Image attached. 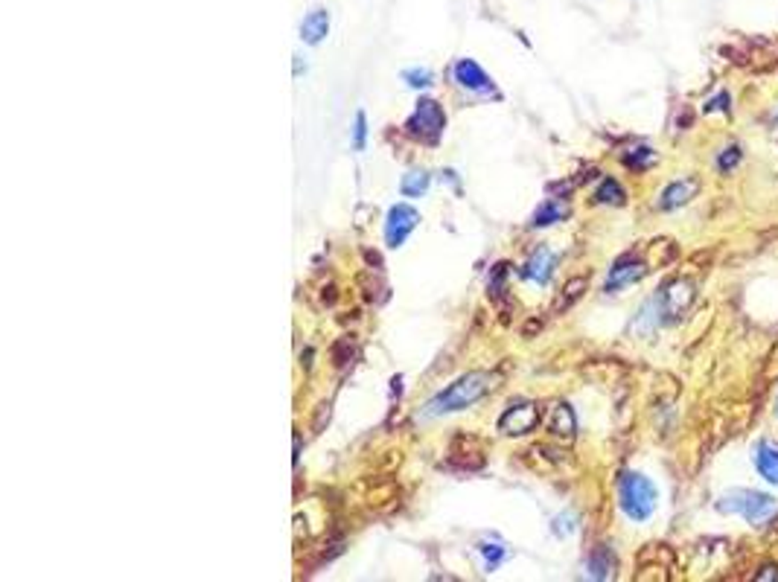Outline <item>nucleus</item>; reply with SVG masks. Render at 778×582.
Here are the masks:
<instances>
[{
  "mask_svg": "<svg viewBox=\"0 0 778 582\" xmlns=\"http://www.w3.org/2000/svg\"><path fill=\"white\" fill-rule=\"evenodd\" d=\"M613 568H615V562H613V556H609L606 547H598L595 554L589 556V574H592L595 579L613 577Z\"/></svg>",
  "mask_w": 778,
  "mask_h": 582,
  "instance_id": "6ab92c4d",
  "label": "nucleus"
},
{
  "mask_svg": "<svg viewBox=\"0 0 778 582\" xmlns=\"http://www.w3.org/2000/svg\"><path fill=\"white\" fill-rule=\"evenodd\" d=\"M718 510L741 515L750 524H766L778 513V501L773 495H764L755 490H729L726 495H720Z\"/></svg>",
  "mask_w": 778,
  "mask_h": 582,
  "instance_id": "7ed1b4c3",
  "label": "nucleus"
},
{
  "mask_svg": "<svg viewBox=\"0 0 778 582\" xmlns=\"http://www.w3.org/2000/svg\"><path fill=\"white\" fill-rule=\"evenodd\" d=\"M691 300H694V285L688 280H674L665 291H662V298H659L662 315H665L668 321H674V317H679L682 312L688 309Z\"/></svg>",
  "mask_w": 778,
  "mask_h": 582,
  "instance_id": "1a4fd4ad",
  "label": "nucleus"
},
{
  "mask_svg": "<svg viewBox=\"0 0 778 582\" xmlns=\"http://www.w3.org/2000/svg\"><path fill=\"white\" fill-rule=\"evenodd\" d=\"M478 554L485 556V568L493 574V570H496L501 562H508L510 550L504 547L501 542H481V545H478Z\"/></svg>",
  "mask_w": 778,
  "mask_h": 582,
  "instance_id": "a211bd4d",
  "label": "nucleus"
},
{
  "mask_svg": "<svg viewBox=\"0 0 778 582\" xmlns=\"http://www.w3.org/2000/svg\"><path fill=\"white\" fill-rule=\"evenodd\" d=\"M656 486L650 478L638 472H624L622 481H618V501H622V510L627 513V518L633 522H647L650 515L656 510Z\"/></svg>",
  "mask_w": 778,
  "mask_h": 582,
  "instance_id": "f03ea898",
  "label": "nucleus"
},
{
  "mask_svg": "<svg viewBox=\"0 0 778 582\" xmlns=\"http://www.w3.org/2000/svg\"><path fill=\"white\" fill-rule=\"evenodd\" d=\"M624 198H627L624 187L618 181H613V178H606V181L601 184V189L595 193V201H601V204H624Z\"/></svg>",
  "mask_w": 778,
  "mask_h": 582,
  "instance_id": "aec40b11",
  "label": "nucleus"
},
{
  "mask_svg": "<svg viewBox=\"0 0 778 582\" xmlns=\"http://www.w3.org/2000/svg\"><path fill=\"white\" fill-rule=\"evenodd\" d=\"M554 266H557V257H554V251H549V248H536V253L533 257L525 262V277L528 280H536L540 285H545L551 280V274H554Z\"/></svg>",
  "mask_w": 778,
  "mask_h": 582,
  "instance_id": "ddd939ff",
  "label": "nucleus"
},
{
  "mask_svg": "<svg viewBox=\"0 0 778 582\" xmlns=\"http://www.w3.org/2000/svg\"><path fill=\"white\" fill-rule=\"evenodd\" d=\"M586 289H589V280L586 277H572L569 283L563 285V294H560V300H557V312L572 309V306L586 294Z\"/></svg>",
  "mask_w": 778,
  "mask_h": 582,
  "instance_id": "dca6fc26",
  "label": "nucleus"
},
{
  "mask_svg": "<svg viewBox=\"0 0 778 582\" xmlns=\"http://www.w3.org/2000/svg\"><path fill=\"white\" fill-rule=\"evenodd\" d=\"M350 358H353V341H350V338H341V341L333 347V364L335 367H347V364H350Z\"/></svg>",
  "mask_w": 778,
  "mask_h": 582,
  "instance_id": "b1692460",
  "label": "nucleus"
},
{
  "mask_svg": "<svg viewBox=\"0 0 778 582\" xmlns=\"http://www.w3.org/2000/svg\"><path fill=\"white\" fill-rule=\"evenodd\" d=\"M551 434H557V437H565V440H572L574 437V431H577V422H574V414H572V408L565 405V402H560V405H554V411H551Z\"/></svg>",
  "mask_w": 778,
  "mask_h": 582,
  "instance_id": "4468645a",
  "label": "nucleus"
},
{
  "mask_svg": "<svg viewBox=\"0 0 778 582\" xmlns=\"http://www.w3.org/2000/svg\"><path fill=\"white\" fill-rule=\"evenodd\" d=\"M624 163L630 169H647L656 163V152L647 149V146H638V149H633L630 155H624Z\"/></svg>",
  "mask_w": 778,
  "mask_h": 582,
  "instance_id": "412c9836",
  "label": "nucleus"
},
{
  "mask_svg": "<svg viewBox=\"0 0 778 582\" xmlns=\"http://www.w3.org/2000/svg\"><path fill=\"white\" fill-rule=\"evenodd\" d=\"M700 193V178H682V181H674L665 187V193L659 198V207L662 210H677L682 204H688L691 198H697Z\"/></svg>",
  "mask_w": 778,
  "mask_h": 582,
  "instance_id": "9d476101",
  "label": "nucleus"
},
{
  "mask_svg": "<svg viewBox=\"0 0 778 582\" xmlns=\"http://www.w3.org/2000/svg\"><path fill=\"white\" fill-rule=\"evenodd\" d=\"M536 426H540V405H533V402H517V405H510L499 419V431L508 434V437L531 434Z\"/></svg>",
  "mask_w": 778,
  "mask_h": 582,
  "instance_id": "423d86ee",
  "label": "nucleus"
},
{
  "mask_svg": "<svg viewBox=\"0 0 778 582\" xmlns=\"http://www.w3.org/2000/svg\"><path fill=\"white\" fill-rule=\"evenodd\" d=\"M324 422H330V405H321V408H318V417H315V426H312V428H315V431H321Z\"/></svg>",
  "mask_w": 778,
  "mask_h": 582,
  "instance_id": "cd10ccee",
  "label": "nucleus"
},
{
  "mask_svg": "<svg viewBox=\"0 0 778 582\" xmlns=\"http://www.w3.org/2000/svg\"><path fill=\"white\" fill-rule=\"evenodd\" d=\"M330 33V12L327 9H312V12L301 20V38L307 41V44H321L324 38H327Z\"/></svg>",
  "mask_w": 778,
  "mask_h": 582,
  "instance_id": "f8f14e48",
  "label": "nucleus"
},
{
  "mask_svg": "<svg viewBox=\"0 0 778 582\" xmlns=\"http://www.w3.org/2000/svg\"><path fill=\"white\" fill-rule=\"evenodd\" d=\"M647 271H650V268H647L641 259H636V257H622L613 268H609V277H606L604 291H609V294H613V291H622V289H627V285L638 283Z\"/></svg>",
  "mask_w": 778,
  "mask_h": 582,
  "instance_id": "6e6552de",
  "label": "nucleus"
},
{
  "mask_svg": "<svg viewBox=\"0 0 778 582\" xmlns=\"http://www.w3.org/2000/svg\"><path fill=\"white\" fill-rule=\"evenodd\" d=\"M504 277H508V266H496V268H493L490 291H493V294H496V298H499V294L504 291Z\"/></svg>",
  "mask_w": 778,
  "mask_h": 582,
  "instance_id": "a878e982",
  "label": "nucleus"
},
{
  "mask_svg": "<svg viewBox=\"0 0 778 582\" xmlns=\"http://www.w3.org/2000/svg\"><path fill=\"white\" fill-rule=\"evenodd\" d=\"M741 157H743L741 155V146H726V149H723L720 157H718V169H720L723 175H726V172H732V169L741 163Z\"/></svg>",
  "mask_w": 778,
  "mask_h": 582,
  "instance_id": "5701e85b",
  "label": "nucleus"
},
{
  "mask_svg": "<svg viewBox=\"0 0 778 582\" xmlns=\"http://www.w3.org/2000/svg\"><path fill=\"white\" fill-rule=\"evenodd\" d=\"M429 189V172H423V169H412L403 184H399V193L408 195V198H420Z\"/></svg>",
  "mask_w": 778,
  "mask_h": 582,
  "instance_id": "f3484780",
  "label": "nucleus"
},
{
  "mask_svg": "<svg viewBox=\"0 0 778 582\" xmlns=\"http://www.w3.org/2000/svg\"><path fill=\"white\" fill-rule=\"evenodd\" d=\"M729 105H732L729 93L723 91V93H718V97H714V100L706 102V114H711V111H726V114H729Z\"/></svg>",
  "mask_w": 778,
  "mask_h": 582,
  "instance_id": "bb28decb",
  "label": "nucleus"
},
{
  "mask_svg": "<svg viewBox=\"0 0 778 582\" xmlns=\"http://www.w3.org/2000/svg\"><path fill=\"white\" fill-rule=\"evenodd\" d=\"M569 216V204H560V201H545V204L536 210L531 219V227H549L554 221H560Z\"/></svg>",
  "mask_w": 778,
  "mask_h": 582,
  "instance_id": "2eb2a0df",
  "label": "nucleus"
},
{
  "mask_svg": "<svg viewBox=\"0 0 778 582\" xmlns=\"http://www.w3.org/2000/svg\"><path fill=\"white\" fill-rule=\"evenodd\" d=\"M452 76H455V82L461 84V88H467L472 93H481V97H499L496 93V84H493V79L487 76L485 70H481L478 61L472 59H458L455 68H452Z\"/></svg>",
  "mask_w": 778,
  "mask_h": 582,
  "instance_id": "0eeeda50",
  "label": "nucleus"
},
{
  "mask_svg": "<svg viewBox=\"0 0 778 582\" xmlns=\"http://www.w3.org/2000/svg\"><path fill=\"white\" fill-rule=\"evenodd\" d=\"M420 225V213L408 204H394L385 219V242L388 248H403V242L412 236Z\"/></svg>",
  "mask_w": 778,
  "mask_h": 582,
  "instance_id": "39448f33",
  "label": "nucleus"
},
{
  "mask_svg": "<svg viewBox=\"0 0 778 582\" xmlns=\"http://www.w3.org/2000/svg\"><path fill=\"white\" fill-rule=\"evenodd\" d=\"M775 414H778V402H775Z\"/></svg>",
  "mask_w": 778,
  "mask_h": 582,
  "instance_id": "7c9ffc66",
  "label": "nucleus"
},
{
  "mask_svg": "<svg viewBox=\"0 0 778 582\" xmlns=\"http://www.w3.org/2000/svg\"><path fill=\"white\" fill-rule=\"evenodd\" d=\"M493 390V376L490 373H467L455 379L446 390H440L437 396L426 402V414L429 417H444V414H455V411H464L469 405H476L478 399H485Z\"/></svg>",
  "mask_w": 778,
  "mask_h": 582,
  "instance_id": "f257e3e1",
  "label": "nucleus"
},
{
  "mask_svg": "<svg viewBox=\"0 0 778 582\" xmlns=\"http://www.w3.org/2000/svg\"><path fill=\"white\" fill-rule=\"evenodd\" d=\"M752 458H755V466H758L761 478L778 486V442L758 440V442H755Z\"/></svg>",
  "mask_w": 778,
  "mask_h": 582,
  "instance_id": "9b49d317",
  "label": "nucleus"
},
{
  "mask_svg": "<svg viewBox=\"0 0 778 582\" xmlns=\"http://www.w3.org/2000/svg\"><path fill=\"white\" fill-rule=\"evenodd\" d=\"M773 577H778V568H773V565H766L764 568V574H758L755 579H773Z\"/></svg>",
  "mask_w": 778,
  "mask_h": 582,
  "instance_id": "c756f323",
  "label": "nucleus"
},
{
  "mask_svg": "<svg viewBox=\"0 0 778 582\" xmlns=\"http://www.w3.org/2000/svg\"><path fill=\"white\" fill-rule=\"evenodd\" d=\"M365 143H367V116H365V111H359L356 114V123H353V149L362 152Z\"/></svg>",
  "mask_w": 778,
  "mask_h": 582,
  "instance_id": "393cba45",
  "label": "nucleus"
},
{
  "mask_svg": "<svg viewBox=\"0 0 778 582\" xmlns=\"http://www.w3.org/2000/svg\"><path fill=\"white\" fill-rule=\"evenodd\" d=\"M533 330L540 332V330H542V321H531V323H528V326H525V330H522V335H525V338H531V335H533Z\"/></svg>",
  "mask_w": 778,
  "mask_h": 582,
  "instance_id": "c85d7f7f",
  "label": "nucleus"
},
{
  "mask_svg": "<svg viewBox=\"0 0 778 582\" xmlns=\"http://www.w3.org/2000/svg\"><path fill=\"white\" fill-rule=\"evenodd\" d=\"M444 129H446V114L435 100H420L414 114L408 116V123H405L408 137L423 140V143H437L440 137H444Z\"/></svg>",
  "mask_w": 778,
  "mask_h": 582,
  "instance_id": "20e7f679",
  "label": "nucleus"
},
{
  "mask_svg": "<svg viewBox=\"0 0 778 582\" xmlns=\"http://www.w3.org/2000/svg\"><path fill=\"white\" fill-rule=\"evenodd\" d=\"M403 82H408V88H429V84L435 82V76L429 68H408L403 73Z\"/></svg>",
  "mask_w": 778,
  "mask_h": 582,
  "instance_id": "4be33fe9",
  "label": "nucleus"
}]
</instances>
